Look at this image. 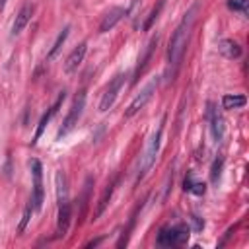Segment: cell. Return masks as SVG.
I'll list each match as a JSON object with an SVG mask.
<instances>
[{
	"instance_id": "obj_18",
	"label": "cell",
	"mask_w": 249,
	"mask_h": 249,
	"mask_svg": "<svg viewBox=\"0 0 249 249\" xmlns=\"http://www.w3.org/2000/svg\"><path fill=\"white\" fill-rule=\"evenodd\" d=\"M247 103V97L245 95H241V93H226L224 97H222V107L224 109H239V107H243Z\"/></svg>"
},
{
	"instance_id": "obj_5",
	"label": "cell",
	"mask_w": 249,
	"mask_h": 249,
	"mask_svg": "<svg viewBox=\"0 0 249 249\" xmlns=\"http://www.w3.org/2000/svg\"><path fill=\"white\" fill-rule=\"evenodd\" d=\"M29 167H31V175H33V196H31V202H33V208L39 210L43 206V198H45V191H43V165H41L39 160H31Z\"/></svg>"
},
{
	"instance_id": "obj_25",
	"label": "cell",
	"mask_w": 249,
	"mask_h": 249,
	"mask_svg": "<svg viewBox=\"0 0 249 249\" xmlns=\"http://www.w3.org/2000/svg\"><path fill=\"white\" fill-rule=\"evenodd\" d=\"M193 220H195V230H202L204 222H200V220H198V216H193Z\"/></svg>"
},
{
	"instance_id": "obj_13",
	"label": "cell",
	"mask_w": 249,
	"mask_h": 249,
	"mask_svg": "<svg viewBox=\"0 0 249 249\" xmlns=\"http://www.w3.org/2000/svg\"><path fill=\"white\" fill-rule=\"evenodd\" d=\"M31 14H33V6H31V4H23L21 10L18 12L14 23H12V35H19V33L25 29V25H27L29 19H31Z\"/></svg>"
},
{
	"instance_id": "obj_2",
	"label": "cell",
	"mask_w": 249,
	"mask_h": 249,
	"mask_svg": "<svg viewBox=\"0 0 249 249\" xmlns=\"http://www.w3.org/2000/svg\"><path fill=\"white\" fill-rule=\"evenodd\" d=\"M163 124H165V115L161 117L158 128L154 130V134L150 136L148 144H146V150L144 154L140 156V167H138V181L150 171V167L154 165L156 158H158V152H160V144H161V132H163Z\"/></svg>"
},
{
	"instance_id": "obj_19",
	"label": "cell",
	"mask_w": 249,
	"mask_h": 249,
	"mask_svg": "<svg viewBox=\"0 0 249 249\" xmlns=\"http://www.w3.org/2000/svg\"><path fill=\"white\" fill-rule=\"evenodd\" d=\"M113 189H115V181L107 185V189H105V193H103V196L99 198V204H97V210H95V218H99V216H101V214L105 212V208H107V204H109V200H111V195H113Z\"/></svg>"
},
{
	"instance_id": "obj_10",
	"label": "cell",
	"mask_w": 249,
	"mask_h": 249,
	"mask_svg": "<svg viewBox=\"0 0 249 249\" xmlns=\"http://www.w3.org/2000/svg\"><path fill=\"white\" fill-rule=\"evenodd\" d=\"M64 97H66V91H60L58 93V97H56V101L49 107V111L41 117V121H39V124H37V130H35V136H33V140H31V144H37V140L41 138V134H43V130H45V126L51 123V119L58 113V107L62 105V101H64Z\"/></svg>"
},
{
	"instance_id": "obj_6",
	"label": "cell",
	"mask_w": 249,
	"mask_h": 249,
	"mask_svg": "<svg viewBox=\"0 0 249 249\" xmlns=\"http://www.w3.org/2000/svg\"><path fill=\"white\" fill-rule=\"evenodd\" d=\"M156 88H158V80H152V82H148L144 88H142V91L130 101V105L126 107V111H124V117L126 119H130V117H134L140 109H144L146 107V103L152 99V95L156 93Z\"/></svg>"
},
{
	"instance_id": "obj_26",
	"label": "cell",
	"mask_w": 249,
	"mask_h": 249,
	"mask_svg": "<svg viewBox=\"0 0 249 249\" xmlns=\"http://www.w3.org/2000/svg\"><path fill=\"white\" fill-rule=\"evenodd\" d=\"M4 6H6V0H0V10H4Z\"/></svg>"
},
{
	"instance_id": "obj_1",
	"label": "cell",
	"mask_w": 249,
	"mask_h": 249,
	"mask_svg": "<svg viewBox=\"0 0 249 249\" xmlns=\"http://www.w3.org/2000/svg\"><path fill=\"white\" fill-rule=\"evenodd\" d=\"M196 12H198V4H193L187 14L183 16V19L179 21V25L175 27L171 39H169V49H167V80H173V76L177 74V68L183 60V54L187 51L189 39H191V31L196 19Z\"/></svg>"
},
{
	"instance_id": "obj_16",
	"label": "cell",
	"mask_w": 249,
	"mask_h": 249,
	"mask_svg": "<svg viewBox=\"0 0 249 249\" xmlns=\"http://www.w3.org/2000/svg\"><path fill=\"white\" fill-rule=\"evenodd\" d=\"M158 43H160V37L156 35V37L146 45V51H144V53H142V56L138 58V66H136V72H134V76H136V78H140V74H142V72H144V68L148 66V62H150V58H152V53L156 51Z\"/></svg>"
},
{
	"instance_id": "obj_4",
	"label": "cell",
	"mask_w": 249,
	"mask_h": 249,
	"mask_svg": "<svg viewBox=\"0 0 249 249\" xmlns=\"http://www.w3.org/2000/svg\"><path fill=\"white\" fill-rule=\"evenodd\" d=\"M84 107H86V91H80V93L74 97V103H72V107H70L66 119L62 121V126L58 128V134H56L58 140H60L62 136H66V134L78 124V121H80V117H82V113H84Z\"/></svg>"
},
{
	"instance_id": "obj_11",
	"label": "cell",
	"mask_w": 249,
	"mask_h": 249,
	"mask_svg": "<svg viewBox=\"0 0 249 249\" xmlns=\"http://www.w3.org/2000/svg\"><path fill=\"white\" fill-rule=\"evenodd\" d=\"M124 16H126V8H121V6L111 8V10L103 16V19H101V23H99V33H107V31H111V29H113Z\"/></svg>"
},
{
	"instance_id": "obj_21",
	"label": "cell",
	"mask_w": 249,
	"mask_h": 249,
	"mask_svg": "<svg viewBox=\"0 0 249 249\" xmlns=\"http://www.w3.org/2000/svg\"><path fill=\"white\" fill-rule=\"evenodd\" d=\"M163 4H165V0H158V4L152 8V12H150V16L146 18V21H144V25H142V29L144 31H148L150 27H152V23L158 19V16H160V12H161V8H163Z\"/></svg>"
},
{
	"instance_id": "obj_20",
	"label": "cell",
	"mask_w": 249,
	"mask_h": 249,
	"mask_svg": "<svg viewBox=\"0 0 249 249\" xmlns=\"http://www.w3.org/2000/svg\"><path fill=\"white\" fill-rule=\"evenodd\" d=\"M183 185H185V191L195 193V195H204V191H206V185L200 183V181H193L191 175L185 177V183H183Z\"/></svg>"
},
{
	"instance_id": "obj_23",
	"label": "cell",
	"mask_w": 249,
	"mask_h": 249,
	"mask_svg": "<svg viewBox=\"0 0 249 249\" xmlns=\"http://www.w3.org/2000/svg\"><path fill=\"white\" fill-rule=\"evenodd\" d=\"M35 208H33V202L29 200L27 202V206H25V210H23V216H21V222H19V231H23L25 230V226H27V222H29V218H31V212H33Z\"/></svg>"
},
{
	"instance_id": "obj_8",
	"label": "cell",
	"mask_w": 249,
	"mask_h": 249,
	"mask_svg": "<svg viewBox=\"0 0 249 249\" xmlns=\"http://www.w3.org/2000/svg\"><path fill=\"white\" fill-rule=\"evenodd\" d=\"M206 117H208V123H210V134H212L214 142L218 144L224 138L226 126H224V117L220 115V111L216 109V105L212 101H208V105H206Z\"/></svg>"
},
{
	"instance_id": "obj_14",
	"label": "cell",
	"mask_w": 249,
	"mask_h": 249,
	"mask_svg": "<svg viewBox=\"0 0 249 249\" xmlns=\"http://www.w3.org/2000/svg\"><path fill=\"white\" fill-rule=\"evenodd\" d=\"M216 47H218V53H222L226 58H239L241 56V47L233 39H220Z\"/></svg>"
},
{
	"instance_id": "obj_22",
	"label": "cell",
	"mask_w": 249,
	"mask_h": 249,
	"mask_svg": "<svg viewBox=\"0 0 249 249\" xmlns=\"http://www.w3.org/2000/svg\"><path fill=\"white\" fill-rule=\"evenodd\" d=\"M222 167H224V158L220 156V158L214 160V163H212V167H210V181H212L214 185L218 183V179H220V175H222Z\"/></svg>"
},
{
	"instance_id": "obj_15",
	"label": "cell",
	"mask_w": 249,
	"mask_h": 249,
	"mask_svg": "<svg viewBox=\"0 0 249 249\" xmlns=\"http://www.w3.org/2000/svg\"><path fill=\"white\" fill-rule=\"evenodd\" d=\"M54 185H56V204L60 206L64 202H70L68 200V181H66L64 171L54 173Z\"/></svg>"
},
{
	"instance_id": "obj_3",
	"label": "cell",
	"mask_w": 249,
	"mask_h": 249,
	"mask_svg": "<svg viewBox=\"0 0 249 249\" xmlns=\"http://www.w3.org/2000/svg\"><path fill=\"white\" fill-rule=\"evenodd\" d=\"M187 239H189V228L185 224L165 226L158 233V245L161 247H179V245H185Z\"/></svg>"
},
{
	"instance_id": "obj_12",
	"label": "cell",
	"mask_w": 249,
	"mask_h": 249,
	"mask_svg": "<svg viewBox=\"0 0 249 249\" xmlns=\"http://www.w3.org/2000/svg\"><path fill=\"white\" fill-rule=\"evenodd\" d=\"M70 218H72V204L64 202L58 206V216H56V237H64L70 226Z\"/></svg>"
},
{
	"instance_id": "obj_17",
	"label": "cell",
	"mask_w": 249,
	"mask_h": 249,
	"mask_svg": "<svg viewBox=\"0 0 249 249\" xmlns=\"http://www.w3.org/2000/svg\"><path fill=\"white\" fill-rule=\"evenodd\" d=\"M68 33H70V25H66L58 35H56V39H54V43H53V47H51V51L47 53V60H53L58 53H60V49H62V45H64V41L68 39Z\"/></svg>"
},
{
	"instance_id": "obj_7",
	"label": "cell",
	"mask_w": 249,
	"mask_h": 249,
	"mask_svg": "<svg viewBox=\"0 0 249 249\" xmlns=\"http://www.w3.org/2000/svg\"><path fill=\"white\" fill-rule=\"evenodd\" d=\"M124 78H126V74H117L111 82H109V86L105 88V91H103V95H101V101H99V111H109L111 107H113V103H115V99H117V95H119V91H121V88H123V84H124Z\"/></svg>"
},
{
	"instance_id": "obj_24",
	"label": "cell",
	"mask_w": 249,
	"mask_h": 249,
	"mask_svg": "<svg viewBox=\"0 0 249 249\" xmlns=\"http://www.w3.org/2000/svg\"><path fill=\"white\" fill-rule=\"evenodd\" d=\"M228 8L233 12H247V0H228Z\"/></svg>"
},
{
	"instance_id": "obj_9",
	"label": "cell",
	"mask_w": 249,
	"mask_h": 249,
	"mask_svg": "<svg viewBox=\"0 0 249 249\" xmlns=\"http://www.w3.org/2000/svg\"><path fill=\"white\" fill-rule=\"evenodd\" d=\"M86 51H88V43H86V41H82L80 45H76V47L72 49V53H70V54L66 56V60H64V72H66V74H74V72L80 68V64L84 62Z\"/></svg>"
}]
</instances>
